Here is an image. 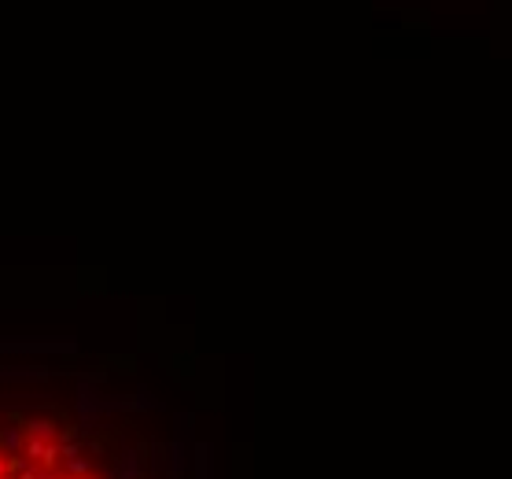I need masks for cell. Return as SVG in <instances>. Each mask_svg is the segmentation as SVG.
Wrapping results in <instances>:
<instances>
[{"label": "cell", "mask_w": 512, "mask_h": 479, "mask_svg": "<svg viewBox=\"0 0 512 479\" xmlns=\"http://www.w3.org/2000/svg\"><path fill=\"white\" fill-rule=\"evenodd\" d=\"M74 413H78V428H92L99 424V417H107V395H99L96 384L78 380V398H74Z\"/></svg>", "instance_id": "obj_1"}, {"label": "cell", "mask_w": 512, "mask_h": 479, "mask_svg": "<svg viewBox=\"0 0 512 479\" xmlns=\"http://www.w3.org/2000/svg\"><path fill=\"white\" fill-rule=\"evenodd\" d=\"M0 354H78L74 339H0Z\"/></svg>", "instance_id": "obj_2"}, {"label": "cell", "mask_w": 512, "mask_h": 479, "mask_svg": "<svg viewBox=\"0 0 512 479\" xmlns=\"http://www.w3.org/2000/svg\"><path fill=\"white\" fill-rule=\"evenodd\" d=\"M22 431H26V439H37V443H48V446H52V443H60V431H63V428L55 424L52 417H37V413H34V417L22 420Z\"/></svg>", "instance_id": "obj_3"}, {"label": "cell", "mask_w": 512, "mask_h": 479, "mask_svg": "<svg viewBox=\"0 0 512 479\" xmlns=\"http://www.w3.org/2000/svg\"><path fill=\"white\" fill-rule=\"evenodd\" d=\"M144 450L140 446H125L122 450V461H118V468L111 472V479H144Z\"/></svg>", "instance_id": "obj_4"}, {"label": "cell", "mask_w": 512, "mask_h": 479, "mask_svg": "<svg viewBox=\"0 0 512 479\" xmlns=\"http://www.w3.org/2000/svg\"><path fill=\"white\" fill-rule=\"evenodd\" d=\"M22 450H26V431H22V420H8V424L0 428V454L19 457Z\"/></svg>", "instance_id": "obj_5"}, {"label": "cell", "mask_w": 512, "mask_h": 479, "mask_svg": "<svg viewBox=\"0 0 512 479\" xmlns=\"http://www.w3.org/2000/svg\"><path fill=\"white\" fill-rule=\"evenodd\" d=\"M48 376V369H41V365H34V369H8V365H0V384H19V380H45Z\"/></svg>", "instance_id": "obj_6"}, {"label": "cell", "mask_w": 512, "mask_h": 479, "mask_svg": "<svg viewBox=\"0 0 512 479\" xmlns=\"http://www.w3.org/2000/svg\"><path fill=\"white\" fill-rule=\"evenodd\" d=\"M148 468L151 472L169 468V446L166 443H148Z\"/></svg>", "instance_id": "obj_7"}, {"label": "cell", "mask_w": 512, "mask_h": 479, "mask_svg": "<svg viewBox=\"0 0 512 479\" xmlns=\"http://www.w3.org/2000/svg\"><path fill=\"white\" fill-rule=\"evenodd\" d=\"M63 475H67V479H92V461H89V457L63 461Z\"/></svg>", "instance_id": "obj_8"}, {"label": "cell", "mask_w": 512, "mask_h": 479, "mask_svg": "<svg viewBox=\"0 0 512 479\" xmlns=\"http://www.w3.org/2000/svg\"><path fill=\"white\" fill-rule=\"evenodd\" d=\"M144 410H162V402H159V398H151L148 391L140 387L137 395L130 398V413H144Z\"/></svg>", "instance_id": "obj_9"}, {"label": "cell", "mask_w": 512, "mask_h": 479, "mask_svg": "<svg viewBox=\"0 0 512 479\" xmlns=\"http://www.w3.org/2000/svg\"><path fill=\"white\" fill-rule=\"evenodd\" d=\"M81 454H85V443H81V439L60 443V457H63V461H74V457H81Z\"/></svg>", "instance_id": "obj_10"}, {"label": "cell", "mask_w": 512, "mask_h": 479, "mask_svg": "<svg viewBox=\"0 0 512 479\" xmlns=\"http://www.w3.org/2000/svg\"><path fill=\"white\" fill-rule=\"evenodd\" d=\"M0 479H11V472H8V454H0Z\"/></svg>", "instance_id": "obj_11"}, {"label": "cell", "mask_w": 512, "mask_h": 479, "mask_svg": "<svg viewBox=\"0 0 512 479\" xmlns=\"http://www.w3.org/2000/svg\"><path fill=\"white\" fill-rule=\"evenodd\" d=\"M45 479H67V475H63V472H48Z\"/></svg>", "instance_id": "obj_12"}, {"label": "cell", "mask_w": 512, "mask_h": 479, "mask_svg": "<svg viewBox=\"0 0 512 479\" xmlns=\"http://www.w3.org/2000/svg\"><path fill=\"white\" fill-rule=\"evenodd\" d=\"M104 479H111V475H104Z\"/></svg>", "instance_id": "obj_13"}]
</instances>
